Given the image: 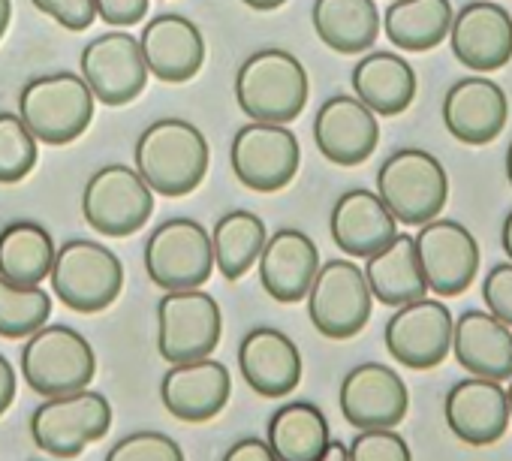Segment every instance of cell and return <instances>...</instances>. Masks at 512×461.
Wrapping results in <instances>:
<instances>
[{
    "label": "cell",
    "mask_w": 512,
    "mask_h": 461,
    "mask_svg": "<svg viewBox=\"0 0 512 461\" xmlns=\"http://www.w3.org/2000/svg\"><path fill=\"white\" fill-rule=\"evenodd\" d=\"M139 175L157 196H187L208 172L211 151L205 133L184 118H160L142 130L133 148Z\"/></svg>",
    "instance_id": "1"
},
{
    "label": "cell",
    "mask_w": 512,
    "mask_h": 461,
    "mask_svg": "<svg viewBox=\"0 0 512 461\" xmlns=\"http://www.w3.org/2000/svg\"><path fill=\"white\" fill-rule=\"evenodd\" d=\"M308 94V70L287 49L253 52L235 73V100L250 121L290 124L305 112Z\"/></svg>",
    "instance_id": "2"
},
{
    "label": "cell",
    "mask_w": 512,
    "mask_h": 461,
    "mask_svg": "<svg viewBox=\"0 0 512 461\" xmlns=\"http://www.w3.org/2000/svg\"><path fill=\"white\" fill-rule=\"evenodd\" d=\"M97 97L76 73H52L31 79L19 94V115L46 145L76 142L94 121Z\"/></svg>",
    "instance_id": "3"
},
{
    "label": "cell",
    "mask_w": 512,
    "mask_h": 461,
    "mask_svg": "<svg viewBox=\"0 0 512 461\" xmlns=\"http://www.w3.org/2000/svg\"><path fill=\"white\" fill-rule=\"evenodd\" d=\"M377 193L407 226H425L440 217L449 199V178L443 163L422 148H398L377 172Z\"/></svg>",
    "instance_id": "4"
},
{
    "label": "cell",
    "mask_w": 512,
    "mask_h": 461,
    "mask_svg": "<svg viewBox=\"0 0 512 461\" xmlns=\"http://www.w3.org/2000/svg\"><path fill=\"white\" fill-rule=\"evenodd\" d=\"M22 374L37 395L61 398L91 386L97 374V356L76 329L43 326L22 347Z\"/></svg>",
    "instance_id": "5"
},
{
    "label": "cell",
    "mask_w": 512,
    "mask_h": 461,
    "mask_svg": "<svg viewBox=\"0 0 512 461\" xmlns=\"http://www.w3.org/2000/svg\"><path fill=\"white\" fill-rule=\"evenodd\" d=\"M214 269V245L199 220H163L145 242V272L163 293L199 290Z\"/></svg>",
    "instance_id": "6"
},
{
    "label": "cell",
    "mask_w": 512,
    "mask_h": 461,
    "mask_svg": "<svg viewBox=\"0 0 512 461\" xmlns=\"http://www.w3.org/2000/svg\"><path fill=\"white\" fill-rule=\"evenodd\" d=\"M52 293L76 314H100L124 290V266L112 248L73 239L58 248L52 269Z\"/></svg>",
    "instance_id": "7"
},
{
    "label": "cell",
    "mask_w": 512,
    "mask_h": 461,
    "mask_svg": "<svg viewBox=\"0 0 512 461\" xmlns=\"http://www.w3.org/2000/svg\"><path fill=\"white\" fill-rule=\"evenodd\" d=\"M82 214L91 229L109 239H127L148 223L154 214V190L124 163L97 169L82 193Z\"/></svg>",
    "instance_id": "8"
},
{
    "label": "cell",
    "mask_w": 512,
    "mask_h": 461,
    "mask_svg": "<svg viewBox=\"0 0 512 461\" xmlns=\"http://www.w3.org/2000/svg\"><path fill=\"white\" fill-rule=\"evenodd\" d=\"M229 163L235 178L247 190L278 193L287 184H293L302 163V145L287 124L250 121L235 130Z\"/></svg>",
    "instance_id": "9"
},
{
    "label": "cell",
    "mask_w": 512,
    "mask_h": 461,
    "mask_svg": "<svg viewBox=\"0 0 512 461\" xmlns=\"http://www.w3.org/2000/svg\"><path fill=\"white\" fill-rule=\"evenodd\" d=\"M109 428H112V404L106 401V395L94 389L49 398L31 416L34 443L61 461L82 455V449L106 437Z\"/></svg>",
    "instance_id": "10"
},
{
    "label": "cell",
    "mask_w": 512,
    "mask_h": 461,
    "mask_svg": "<svg viewBox=\"0 0 512 461\" xmlns=\"http://www.w3.org/2000/svg\"><path fill=\"white\" fill-rule=\"evenodd\" d=\"M223 335V314L202 290L166 293L157 305V350L169 365L208 359Z\"/></svg>",
    "instance_id": "11"
},
{
    "label": "cell",
    "mask_w": 512,
    "mask_h": 461,
    "mask_svg": "<svg viewBox=\"0 0 512 461\" xmlns=\"http://www.w3.org/2000/svg\"><path fill=\"white\" fill-rule=\"evenodd\" d=\"M374 293L365 278V269H359L353 260H329L311 293H308V314L320 335L332 341H347L359 335L371 320Z\"/></svg>",
    "instance_id": "12"
},
{
    "label": "cell",
    "mask_w": 512,
    "mask_h": 461,
    "mask_svg": "<svg viewBox=\"0 0 512 461\" xmlns=\"http://www.w3.org/2000/svg\"><path fill=\"white\" fill-rule=\"evenodd\" d=\"M79 67L94 97L106 106L133 103L145 91L151 76L142 43L127 31H109L91 40L82 49Z\"/></svg>",
    "instance_id": "13"
},
{
    "label": "cell",
    "mask_w": 512,
    "mask_h": 461,
    "mask_svg": "<svg viewBox=\"0 0 512 461\" xmlns=\"http://www.w3.org/2000/svg\"><path fill=\"white\" fill-rule=\"evenodd\" d=\"M455 317L437 299H416L398 308L386 323V350L398 365L428 371L452 350Z\"/></svg>",
    "instance_id": "14"
},
{
    "label": "cell",
    "mask_w": 512,
    "mask_h": 461,
    "mask_svg": "<svg viewBox=\"0 0 512 461\" xmlns=\"http://www.w3.org/2000/svg\"><path fill=\"white\" fill-rule=\"evenodd\" d=\"M416 251L428 290L437 296H461L479 272V245L458 220L434 217L419 226Z\"/></svg>",
    "instance_id": "15"
},
{
    "label": "cell",
    "mask_w": 512,
    "mask_h": 461,
    "mask_svg": "<svg viewBox=\"0 0 512 461\" xmlns=\"http://www.w3.org/2000/svg\"><path fill=\"white\" fill-rule=\"evenodd\" d=\"M338 404L344 419L359 431L395 428L407 416L410 395L395 368L380 362H362L344 374Z\"/></svg>",
    "instance_id": "16"
},
{
    "label": "cell",
    "mask_w": 512,
    "mask_h": 461,
    "mask_svg": "<svg viewBox=\"0 0 512 461\" xmlns=\"http://www.w3.org/2000/svg\"><path fill=\"white\" fill-rule=\"evenodd\" d=\"M452 55L473 73H497L512 61V16L491 0H470L449 31Z\"/></svg>",
    "instance_id": "17"
},
{
    "label": "cell",
    "mask_w": 512,
    "mask_h": 461,
    "mask_svg": "<svg viewBox=\"0 0 512 461\" xmlns=\"http://www.w3.org/2000/svg\"><path fill=\"white\" fill-rule=\"evenodd\" d=\"M314 142L320 154L335 166H359L365 163L380 142L377 112L365 106L359 97H329L314 118Z\"/></svg>",
    "instance_id": "18"
},
{
    "label": "cell",
    "mask_w": 512,
    "mask_h": 461,
    "mask_svg": "<svg viewBox=\"0 0 512 461\" xmlns=\"http://www.w3.org/2000/svg\"><path fill=\"white\" fill-rule=\"evenodd\" d=\"M509 121L506 91L488 76H464L443 97V124L464 145L494 142Z\"/></svg>",
    "instance_id": "19"
},
{
    "label": "cell",
    "mask_w": 512,
    "mask_h": 461,
    "mask_svg": "<svg viewBox=\"0 0 512 461\" xmlns=\"http://www.w3.org/2000/svg\"><path fill=\"white\" fill-rule=\"evenodd\" d=\"M446 425L470 446H491L509 428V398L497 380L467 377L446 392Z\"/></svg>",
    "instance_id": "20"
},
{
    "label": "cell",
    "mask_w": 512,
    "mask_h": 461,
    "mask_svg": "<svg viewBox=\"0 0 512 461\" xmlns=\"http://www.w3.org/2000/svg\"><path fill=\"white\" fill-rule=\"evenodd\" d=\"M244 383L263 398H284L302 380V353L290 335L272 326L250 329L238 344Z\"/></svg>",
    "instance_id": "21"
},
{
    "label": "cell",
    "mask_w": 512,
    "mask_h": 461,
    "mask_svg": "<svg viewBox=\"0 0 512 461\" xmlns=\"http://www.w3.org/2000/svg\"><path fill=\"white\" fill-rule=\"evenodd\" d=\"M260 281L266 293L281 305H296L308 299L323 263L320 248L302 229H278L269 236L266 251L260 257Z\"/></svg>",
    "instance_id": "22"
},
{
    "label": "cell",
    "mask_w": 512,
    "mask_h": 461,
    "mask_svg": "<svg viewBox=\"0 0 512 461\" xmlns=\"http://www.w3.org/2000/svg\"><path fill=\"white\" fill-rule=\"evenodd\" d=\"M232 392V377L217 359H196L172 365L160 380L163 407L181 422H208L214 419Z\"/></svg>",
    "instance_id": "23"
},
{
    "label": "cell",
    "mask_w": 512,
    "mask_h": 461,
    "mask_svg": "<svg viewBox=\"0 0 512 461\" xmlns=\"http://www.w3.org/2000/svg\"><path fill=\"white\" fill-rule=\"evenodd\" d=\"M329 229L335 245L344 254L356 260H368L398 236V217L389 211L380 193L356 187L338 196L329 217Z\"/></svg>",
    "instance_id": "24"
},
{
    "label": "cell",
    "mask_w": 512,
    "mask_h": 461,
    "mask_svg": "<svg viewBox=\"0 0 512 461\" xmlns=\"http://www.w3.org/2000/svg\"><path fill=\"white\" fill-rule=\"evenodd\" d=\"M142 52L151 76L169 85L190 82L205 64V37L196 22L178 13H163L142 28Z\"/></svg>",
    "instance_id": "25"
},
{
    "label": "cell",
    "mask_w": 512,
    "mask_h": 461,
    "mask_svg": "<svg viewBox=\"0 0 512 461\" xmlns=\"http://www.w3.org/2000/svg\"><path fill=\"white\" fill-rule=\"evenodd\" d=\"M452 353L473 377L512 380V329L491 311H464L455 320Z\"/></svg>",
    "instance_id": "26"
},
{
    "label": "cell",
    "mask_w": 512,
    "mask_h": 461,
    "mask_svg": "<svg viewBox=\"0 0 512 461\" xmlns=\"http://www.w3.org/2000/svg\"><path fill=\"white\" fill-rule=\"evenodd\" d=\"M353 91L377 115H401L419 91L416 70L398 52H368L353 67Z\"/></svg>",
    "instance_id": "27"
},
{
    "label": "cell",
    "mask_w": 512,
    "mask_h": 461,
    "mask_svg": "<svg viewBox=\"0 0 512 461\" xmlns=\"http://www.w3.org/2000/svg\"><path fill=\"white\" fill-rule=\"evenodd\" d=\"M365 278L371 284L374 299L389 308H404L431 293L416 251V239L404 233H398L383 251L365 260Z\"/></svg>",
    "instance_id": "28"
},
{
    "label": "cell",
    "mask_w": 512,
    "mask_h": 461,
    "mask_svg": "<svg viewBox=\"0 0 512 461\" xmlns=\"http://www.w3.org/2000/svg\"><path fill=\"white\" fill-rule=\"evenodd\" d=\"M455 22L449 0H392L383 16V34L398 52L437 49Z\"/></svg>",
    "instance_id": "29"
},
{
    "label": "cell",
    "mask_w": 512,
    "mask_h": 461,
    "mask_svg": "<svg viewBox=\"0 0 512 461\" xmlns=\"http://www.w3.org/2000/svg\"><path fill=\"white\" fill-rule=\"evenodd\" d=\"M311 19L317 37L338 55H362L380 34L374 0H317Z\"/></svg>",
    "instance_id": "30"
},
{
    "label": "cell",
    "mask_w": 512,
    "mask_h": 461,
    "mask_svg": "<svg viewBox=\"0 0 512 461\" xmlns=\"http://www.w3.org/2000/svg\"><path fill=\"white\" fill-rule=\"evenodd\" d=\"M58 248L49 236V229L37 220H13L0 229V275L25 284L40 287L55 269Z\"/></svg>",
    "instance_id": "31"
},
{
    "label": "cell",
    "mask_w": 512,
    "mask_h": 461,
    "mask_svg": "<svg viewBox=\"0 0 512 461\" xmlns=\"http://www.w3.org/2000/svg\"><path fill=\"white\" fill-rule=\"evenodd\" d=\"M269 443L281 461H323L332 431L317 404L290 401L272 413Z\"/></svg>",
    "instance_id": "32"
},
{
    "label": "cell",
    "mask_w": 512,
    "mask_h": 461,
    "mask_svg": "<svg viewBox=\"0 0 512 461\" xmlns=\"http://www.w3.org/2000/svg\"><path fill=\"white\" fill-rule=\"evenodd\" d=\"M269 233L260 214L235 208L223 214L211 229V245H214V263L226 281L244 278L256 263H260L266 251Z\"/></svg>",
    "instance_id": "33"
},
{
    "label": "cell",
    "mask_w": 512,
    "mask_h": 461,
    "mask_svg": "<svg viewBox=\"0 0 512 461\" xmlns=\"http://www.w3.org/2000/svg\"><path fill=\"white\" fill-rule=\"evenodd\" d=\"M52 317V299L43 287H25L0 275V335L22 341L46 326Z\"/></svg>",
    "instance_id": "34"
},
{
    "label": "cell",
    "mask_w": 512,
    "mask_h": 461,
    "mask_svg": "<svg viewBox=\"0 0 512 461\" xmlns=\"http://www.w3.org/2000/svg\"><path fill=\"white\" fill-rule=\"evenodd\" d=\"M40 157V139L22 115L0 112V184L25 181Z\"/></svg>",
    "instance_id": "35"
},
{
    "label": "cell",
    "mask_w": 512,
    "mask_h": 461,
    "mask_svg": "<svg viewBox=\"0 0 512 461\" xmlns=\"http://www.w3.org/2000/svg\"><path fill=\"white\" fill-rule=\"evenodd\" d=\"M106 461H187L181 446L163 431H136L121 437Z\"/></svg>",
    "instance_id": "36"
},
{
    "label": "cell",
    "mask_w": 512,
    "mask_h": 461,
    "mask_svg": "<svg viewBox=\"0 0 512 461\" xmlns=\"http://www.w3.org/2000/svg\"><path fill=\"white\" fill-rule=\"evenodd\" d=\"M350 461H413V455L395 428H365L350 443Z\"/></svg>",
    "instance_id": "37"
},
{
    "label": "cell",
    "mask_w": 512,
    "mask_h": 461,
    "mask_svg": "<svg viewBox=\"0 0 512 461\" xmlns=\"http://www.w3.org/2000/svg\"><path fill=\"white\" fill-rule=\"evenodd\" d=\"M485 308L512 329V263H497L482 281Z\"/></svg>",
    "instance_id": "38"
},
{
    "label": "cell",
    "mask_w": 512,
    "mask_h": 461,
    "mask_svg": "<svg viewBox=\"0 0 512 461\" xmlns=\"http://www.w3.org/2000/svg\"><path fill=\"white\" fill-rule=\"evenodd\" d=\"M31 4L40 13H46L49 19H55L61 28L73 31V34L91 28L94 19H97V4H94V0H31Z\"/></svg>",
    "instance_id": "39"
},
{
    "label": "cell",
    "mask_w": 512,
    "mask_h": 461,
    "mask_svg": "<svg viewBox=\"0 0 512 461\" xmlns=\"http://www.w3.org/2000/svg\"><path fill=\"white\" fill-rule=\"evenodd\" d=\"M97 16L112 28L139 25L148 13V0H94Z\"/></svg>",
    "instance_id": "40"
},
{
    "label": "cell",
    "mask_w": 512,
    "mask_h": 461,
    "mask_svg": "<svg viewBox=\"0 0 512 461\" xmlns=\"http://www.w3.org/2000/svg\"><path fill=\"white\" fill-rule=\"evenodd\" d=\"M220 461H281L269 440L263 437H241L235 440Z\"/></svg>",
    "instance_id": "41"
},
{
    "label": "cell",
    "mask_w": 512,
    "mask_h": 461,
    "mask_svg": "<svg viewBox=\"0 0 512 461\" xmlns=\"http://www.w3.org/2000/svg\"><path fill=\"white\" fill-rule=\"evenodd\" d=\"M16 401V368L7 362V356H0V416L10 410Z\"/></svg>",
    "instance_id": "42"
},
{
    "label": "cell",
    "mask_w": 512,
    "mask_h": 461,
    "mask_svg": "<svg viewBox=\"0 0 512 461\" xmlns=\"http://www.w3.org/2000/svg\"><path fill=\"white\" fill-rule=\"evenodd\" d=\"M323 461H350V449H347L341 440H335V437H332V443H329V449H326Z\"/></svg>",
    "instance_id": "43"
},
{
    "label": "cell",
    "mask_w": 512,
    "mask_h": 461,
    "mask_svg": "<svg viewBox=\"0 0 512 461\" xmlns=\"http://www.w3.org/2000/svg\"><path fill=\"white\" fill-rule=\"evenodd\" d=\"M241 4L250 10H260V13H272V10H281L287 0H241Z\"/></svg>",
    "instance_id": "44"
},
{
    "label": "cell",
    "mask_w": 512,
    "mask_h": 461,
    "mask_svg": "<svg viewBox=\"0 0 512 461\" xmlns=\"http://www.w3.org/2000/svg\"><path fill=\"white\" fill-rule=\"evenodd\" d=\"M500 245H503V251H506V257H509V263H512V211L506 214V220H503V229H500Z\"/></svg>",
    "instance_id": "45"
},
{
    "label": "cell",
    "mask_w": 512,
    "mask_h": 461,
    "mask_svg": "<svg viewBox=\"0 0 512 461\" xmlns=\"http://www.w3.org/2000/svg\"><path fill=\"white\" fill-rule=\"evenodd\" d=\"M10 19H13V0H0V40H4L10 28Z\"/></svg>",
    "instance_id": "46"
},
{
    "label": "cell",
    "mask_w": 512,
    "mask_h": 461,
    "mask_svg": "<svg viewBox=\"0 0 512 461\" xmlns=\"http://www.w3.org/2000/svg\"><path fill=\"white\" fill-rule=\"evenodd\" d=\"M506 178H509V187H512V142L506 148Z\"/></svg>",
    "instance_id": "47"
},
{
    "label": "cell",
    "mask_w": 512,
    "mask_h": 461,
    "mask_svg": "<svg viewBox=\"0 0 512 461\" xmlns=\"http://www.w3.org/2000/svg\"><path fill=\"white\" fill-rule=\"evenodd\" d=\"M506 398H509V416H512V380H509V389H506Z\"/></svg>",
    "instance_id": "48"
},
{
    "label": "cell",
    "mask_w": 512,
    "mask_h": 461,
    "mask_svg": "<svg viewBox=\"0 0 512 461\" xmlns=\"http://www.w3.org/2000/svg\"><path fill=\"white\" fill-rule=\"evenodd\" d=\"M389 4H392V0H389Z\"/></svg>",
    "instance_id": "49"
}]
</instances>
